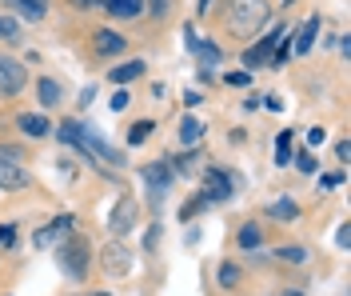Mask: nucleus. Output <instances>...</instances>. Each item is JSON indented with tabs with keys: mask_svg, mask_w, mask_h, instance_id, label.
I'll use <instances>...</instances> for the list:
<instances>
[{
	"mask_svg": "<svg viewBox=\"0 0 351 296\" xmlns=\"http://www.w3.org/2000/svg\"><path fill=\"white\" fill-rule=\"evenodd\" d=\"M276 164H291V133H280L276 140Z\"/></svg>",
	"mask_w": 351,
	"mask_h": 296,
	"instance_id": "4be33fe9",
	"label": "nucleus"
},
{
	"mask_svg": "<svg viewBox=\"0 0 351 296\" xmlns=\"http://www.w3.org/2000/svg\"><path fill=\"white\" fill-rule=\"evenodd\" d=\"M112 109H116V113L128 109V92H116V96H112Z\"/></svg>",
	"mask_w": 351,
	"mask_h": 296,
	"instance_id": "2f4dec72",
	"label": "nucleus"
},
{
	"mask_svg": "<svg viewBox=\"0 0 351 296\" xmlns=\"http://www.w3.org/2000/svg\"><path fill=\"white\" fill-rule=\"evenodd\" d=\"M76 8H92V4H100V0H72Z\"/></svg>",
	"mask_w": 351,
	"mask_h": 296,
	"instance_id": "c9c22d12",
	"label": "nucleus"
},
{
	"mask_svg": "<svg viewBox=\"0 0 351 296\" xmlns=\"http://www.w3.org/2000/svg\"><path fill=\"white\" fill-rule=\"evenodd\" d=\"M335 244H339V249H348V244H351V232H348V228H339V232H335Z\"/></svg>",
	"mask_w": 351,
	"mask_h": 296,
	"instance_id": "473e14b6",
	"label": "nucleus"
},
{
	"mask_svg": "<svg viewBox=\"0 0 351 296\" xmlns=\"http://www.w3.org/2000/svg\"><path fill=\"white\" fill-rule=\"evenodd\" d=\"M280 260H291V264H304V260H307V249H300V244H291V249H280Z\"/></svg>",
	"mask_w": 351,
	"mask_h": 296,
	"instance_id": "a878e982",
	"label": "nucleus"
},
{
	"mask_svg": "<svg viewBox=\"0 0 351 296\" xmlns=\"http://www.w3.org/2000/svg\"><path fill=\"white\" fill-rule=\"evenodd\" d=\"M188 48L196 52L199 65H219V48H216V45H208V41H199L192 28H188Z\"/></svg>",
	"mask_w": 351,
	"mask_h": 296,
	"instance_id": "9b49d317",
	"label": "nucleus"
},
{
	"mask_svg": "<svg viewBox=\"0 0 351 296\" xmlns=\"http://www.w3.org/2000/svg\"><path fill=\"white\" fill-rule=\"evenodd\" d=\"M60 264H64V273L72 276V280H84V273H88V244L80 240V236H72V240L60 244Z\"/></svg>",
	"mask_w": 351,
	"mask_h": 296,
	"instance_id": "7ed1b4c3",
	"label": "nucleus"
},
{
	"mask_svg": "<svg viewBox=\"0 0 351 296\" xmlns=\"http://www.w3.org/2000/svg\"><path fill=\"white\" fill-rule=\"evenodd\" d=\"M240 244H243V249H256V244H260V228H256V225H243L240 228Z\"/></svg>",
	"mask_w": 351,
	"mask_h": 296,
	"instance_id": "5701e85b",
	"label": "nucleus"
},
{
	"mask_svg": "<svg viewBox=\"0 0 351 296\" xmlns=\"http://www.w3.org/2000/svg\"><path fill=\"white\" fill-rule=\"evenodd\" d=\"M280 32H284V28H280ZM280 32H267L256 48H247V56H243V60H247V69H260L263 60H267V52H271V45L280 41Z\"/></svg>",
	"mask_w": 351,
	"mask_h": 296,
	"instance_id": "f8f14e48",
	"label": "nucleus"
},
{
	"mask_svg": "<svg viewBox=\"0 0 351 296\" xmlns=\"http://www.w3.org/2000/svg\"><path fill=\"white\" fill-rule=\"evenodd\" d=\"M315 32H319V16H307V24L300 28V36H295V52L304 56V52H311V45H315Z\"/></svg>",
	"mask_w": 351,
	"mask_h": 296,
	"instance_id": "2eb2a0df",
	"label": "nucleus"
},
{
	"mask_svg": "<svg viewBox=\"0 0 351 296\" xmlns=\"http://www.w3.org/2000/svg\"><path fill=\"white\" fill-rule=\"evenodd\" d=\"M148 8H152L156 16H164V12H168V0H152V4H148Z\"/></svg>",
	"mask_w": 351,
	"mask_h": 296,
	"instance_id": "72a5a7b5",
	"label": "nucleus"
},
{
	"mask_svg": "<svg viewBox=\"0 0 351 296\" xmlns=\"http://www.w3.org/2000/svg\"><path fill=\"white\" fill-rule=\"evenodd\" d=\"M16 124H21L24 133H28V137H48V128H52V124H48V116H40V113H21V120H16Z\"/></svg>",
	"mask_w": 351,
	"mask_h": 296,
	"instance_id": "ddd939ff",
	"label": "nucleus"
},
{
	"mask_svg": "<svg viewBox=\"0 0 351 296\" xmlns=\"http://www.w3.org/2000/svg\"><path fill=\"white\" fill-rule=\"evenodd\" d=\"M152 128H156L152 120H140V124H132V128H128V144H144V140L152 137Z\"/></svg>",
	"mask_w": 351,
	"mask_h": 296,
	"instance_id": "412c9836",
	"label": "nucleus"
},
{
	"mask_svg": "<svg viewBox=\"0 0 351 296\" xmlns=\"http://www.w3.org/2000/svg\"><path fill=\"white\" fill-rule=\"evenodd\" d=\"M140 72H144V65H140V60H132V65H120V69H112V80H116V84H128V80H136Z\"/></svg>",
	"mask_w": 351,
	"mask_h": 296,
	"instance_id": "aec40b11",
	"label": "nucleus"
},
{
	"mask_svg": "<svg viewBox=\"0 0 351 296\" xmlns=\"http://www.w3.org/2000/svg\"><path fill=\"white\" fill-rule=\"evenodd\" d=\"M324 137H328V133H324V128H311V133H307V144H311V148H315V144H324Z\"/></svg>",
	"mask_w": 351,
	"mask_h": 296,
	"instance_id": "7c9ffc66",
	"label": "nucleus"
},
{
	"mask_svg": "<svg viewBox=\"0 0 351 296\" xmlns=\"http://www.w3.org/2000/svg\"><path fill=\"white\" fill-rule=\"evenodd\" d=\"M28 184H32V177L16 160H0V188H28Z\"/></svg>",
	"mask_w": 351,
	"mask_h": 296,
	"instance_id": "9d476101",
	"label": "nucleus"
},
{
	"mask_svg": "<svg viewBox=\"0 0 351 296\" xmlns=\"http://www.w3.org/2000/svg\"><path fill=\"white\" fill-rule=\"evenodd\" d=\"M263 21H267V4L263 0H232V8H228V28L240 32V36L260 32Z\"/></svg>",
	"mask_w": 351,
	"mask_h": 296,
	"instance_id": "f03ea898",
	"label": "nucleus"
},
{
	"mask_svg": "<svg viewBox=\"0 0 351 296\" xmlns=\"http://www.w3.org/2000/svg\"><path fill=\"white\" fill-rule=\"evenodd\" d=\"M112 16H140L144 12V0H104Z\"/></svg>",
	"mask_w": 351,
	"mask_h": 296,
	"instance_id": "dca6fc26",
	"label": "nucleus"
},
{
	"mask_svg": "<svg viewBox=\"0 0 351 296\" xmlns=\"http://www.w3.org/2000/svg\"><path fill=\"white\" fill-rule=\"evenodd\" d=\"M287 296H300V293H287Z\"/></svg>",
	"mask_w": 351,
	"mask_h": 296,
	"instance_id": "4c0bfd02",
	"label": "nucleus"
},
{
	"mask_svg": "<svg viewBox=\"0 0 351 296\" xmlns=\"http://www.w3.org/2000/svg\"><path fill=\"white\" fill-rule=\"evenodd\" d=\"M140 181H144V188H148L152 208H160L164 192H168V184H172V168H168V164H148V168L140 172Z\"/></svg>",
	"mask_w": 351,
	"mask_h": 296,
	"instance_id": "20e7f679",
	"label": "nucleus"
},
{
	"mask_svg": "<svg viewBox=\"0 0 351 296\" xmlns=\"http://www.w3.org/2000/svg\"><path fill=\"white\" fill-rule=\"evenodd\" d=\"M232 196V177L228 172H204V201H228Z\"/></svg>",
	"mask_w": 351,
	"mask_h": 296,
	"instance_id": "6e6552de",
	"label": "nucleus"
},
{
	"mask_svg": "<svg viewBox=\"0 0 351 296\" xmlns=\"http://www.w3.org/2000/svg\"><path fill=\"white\" fill-rule=\"evenodd\" d=\"M92 296H108V293H92Z\"/></svg>",
	"mask_w": 351,
	"mask_h": 296,
	"instance_id": "e433bc0d",
	"label": "nucleus"
},
{
	"mask_svg": "<svg viewBox=\"0 0 351 296\" xmlns=\"http://www.w3.org/2000/svg\"><path fill=\"white\" fill-rule=\"evenodd\" d=\"M0 36H4V41L21 36V32H16V21H12V16H0Z\"/></svg>",
	"mask_w": 351,
	"mask_h": 296,
	"instance_id": "bb28decb",
	"label": "nucleus"
},
{
	"mask_svg": "<svg viewBox=\"0 0 351 296\" xmlns=\"http://www.w3.org/2000/svg\"><path fill=\"white\" fill-rule=\"evenodd\" d=\"M24 65H16V60H8V56H0V96H16V92L24 89Z\"/></svg>",
	"mask_w": 351,
	"mask_h": 296,
	"instance_id": "423d86ee",
	"label": "nucleus"
},
{
	"mask_svg": "<svg viewBox=\"0 0 351 296\" xmlns=\"http://www.w3.org/2000/svg\"><path fill=\"white\" fill-rule=\"evenodd\" d=\"M136 201L132 196H120L116 201V208H112V216H108V228H112V236H124V232H132V225H136Z\"/></svg>",
	"mask_w": 351,
	"mask_h": 296,
	"instance_id": "39448f33",
	"label": "nucleus"
},
{
	"mask_svg": "<svg viewBox=\"0 0 351 296\" xmlns=\"http://www.w3.org/2000/svg\"><path fill=\"white\" fill-rule=\"evenodd\" d=\"M267 216H276V220H295V216H300V205H295V201H271V205H267Z\"/></svg>",
	"mask_w": 351,
	"mask_h": 296,
	"instance_id": "f3484780",
	"label": "nucleus"
},
{
	"mask_svg": "<svg viewBox=\"0 0 351 296\" xmlns=\"http://www.w3.org/2000/svg\"><path fill=\"white\" fill-rule=\"evenodd\" d=\"M72 225H76L72 216H56L48 228H40V232H36V240H32V244H36V249H48V244H56L60 236H68V232H72Z\"/></svg>",
	"mask_w": 351,
	"mask_h": 296,
	"instance_id": "1a4fd4ad",
	"label": "nucleus"
},
{
	"mask_svg": "<svg viewBox=\"0 0 351 296\" xmlns=\"http://www.w3.org/2000/svg\"><path fill=\"white\" fill-rule=\"evenodd\" d=\"M60 140L64 144H72V148H80L84 157H92L96 164L104 160V164H112V168H120L124 160H120V152L112 148L108 140H100L92 128H84V124H76V120H68V124H60Z\"/></svg>",
	"mask_w": 351,
	"mask_h": 296,
	"instance_id": "f257e3e1",
	"label": "nucleus"
},
{
	"mask_svg": "<svg viewBox=\"0 0 351 296\" xmlns=\"http://www.w3.org/2000/svg\"><path fill=\"white\" fill-rule=\"evenodd\" d=\"M36 92H40V104H44V109H52V104L60 100V84H56V80H48V76L36 84Z\"/></svg>",
	"mask_w": 351,
	"mask_h": 296,
	"instance_id": "6ab92c4d",
	"label": "nucleus"
},
{
	"mask_svg": "<svg viewBox=\"0 0 351 296\" xmlns=\"http://www.w3.org/2000/svg\"><path fill=\"white\" fill-rule=\"evenodd\" d=\"M12 244H16V228L4 225V228H0V249H12Z\"/></svg>",
	"mask_w": 351,
	"mask_h": 296,
	"instance_id": "cd10ccee",
	"label": "nucleus"
},
{
	"mask_svg": "<svg viewBox=\"0 0 351 296\" xmlns=\"http://www.w3.org/2000/svg\"><path fill=\"white\" fill-rule=\"evenodd\" d=\"M219 284H223V288L240 284V269H236V264H223V269H219Z\"/></svg>",
	"mask_w": 351,
	"mask_h": 296,
	"instance_id": "393cba45",
	"label": "nucleus"
},
{
	"mask_svg": "<svg viewBox=\"0 0 351 296\" xmlns=\"http://www.w3.org/2000/svg\"><path fill=\"white\" fill-rule=\"evenodd\" d=\"M196 168H199V157H196V152H188V157L176 160V172H184V177H192Z\"/></svg>",
	"mask_w": 351,
	"mask_h": 296,
	"instance_id": "b1692460",
	"label": "nucleus"
},
{
	"mask_svg": "<svg viewBox=\"0 0 351 296\" xmlns=\"http://www.w3.org/2000/svg\"><path fill=\"white\" fill-rule=\"evenodd\" d=\"M295 168H300V172H315V157H311V152H304V157L295 160Z\"/></svg>",
	"mask_w": 351,
	"mask_h": 296,
	"instance_id": "c85d7f7f",
	"label": "nucleus"
},
{
	"mask_svg": "<svg viewBox=\"0 0 351 296\" xmlns=\"http://www.w3.org/2000/svg\"><path fill=\"white\" fill-rule=\"evenodd\" d=\"M0 160H21V148H0Z\"/></svg>",
	"mask_w": 351,
	"mask_h": 296,
	"instance_id": "f704fd0d",
	"label": "nucleus"
},
{
	"mask_svg": "<svg viewBox=\"0 0 351 296\" xmlns=\"http://www.w3.org/2000/svg\"><path fill=\"white\" fill-rule=\"evenodd\" d=\"M100 264H104L112 276H128L132 273V252L124 249V244H108V249L100 252Z\"/></svg>",
	"mask_w": 351,
	"mask_h": 296,
	"instance_id": "0eeeda50",
	"label": "nucleus"
},
{
	"mask_svg": "<svg viewBox=\"0 0 351 296\" xmlns=\"http://www.w3.org/2000/svg\"><path fill=\"white\" fill-rule=\"evenodd\" d=\"M96 52H104V56L124 52V36H120V32H108V28H100V32H96Z\"/></svg>",
	"mask_w": 351,
	"mask_h": 296,
	"instance_id": "4468645a",
	"label": "nucleus"
},
{
	"mask_svg": "<svg viewBox=\"0 0 351 296\" xmlns=\"http://www.w3.org/2000/svg\"><path fill=\"white\" fill-rule=\"evenodd\" d=\"M343 184V177L339 172H328V177H319V188H339Z\"/></svg>",
	"mask_w": 351,
	"mask_h": 296,
	"instance_id": "c756f323",
	"label": "nucleus"
},
{
	"mask_svg": "<svg viewBox=\"0 0 351 296\" xmlns=\"http://www.w3.org/2000/svg\"><path fill=\"white\" fill-rule=\"evenodd\" d=\"M199 137H204V124H199L196 116H184V120H180V140H184V144H196Z\"/></svg>",
	"mask_w": 351,
	"mask_h": 296,
	"instance_id": "a211bd4d",
	"label": "nucleus"
}]
</instances>
